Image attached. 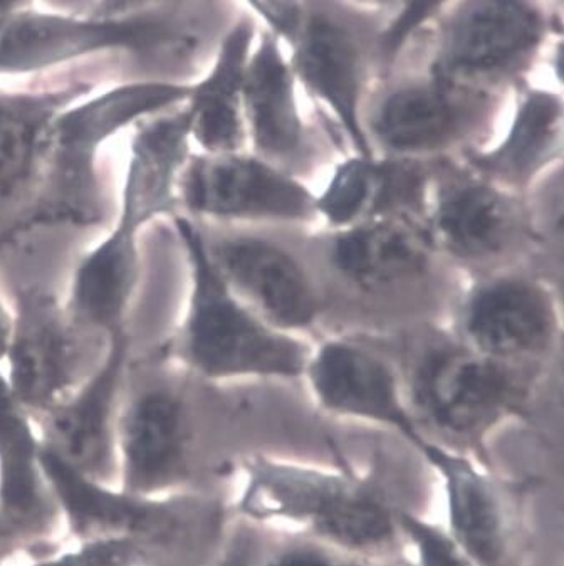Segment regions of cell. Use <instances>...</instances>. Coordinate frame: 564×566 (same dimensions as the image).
I'll return each mask as SVG.
<instances>
[{"label":"cell","instance_id":"6da1fadb","mask_svg":"<svg viewBox=\"0 0 564 566\" xmlns=\"http://www.w3.org/2000/svg\"><path fill=\"white\" fill-rule=\"evenodd\" d=\"M238 513L359 562L404 563L400 507L372 475L271 454L242 464Z\"/></svg>","mask_w":564,"mask_h":566},{"label":"cell","instance_id":"7a4b0ae2","mask_svg":"<svg viewBox=\"0 0 564 566\" xmlns=\"http://www.w3.org/2000/svg\"><path fill=\"white\" fill-rule=\"evenodd\" d=\"M190 144L185 103L136 123L115 228L81 259L66 297L67 310L84 328L108 336L126 328L142 271L139 229L178 213L177 182L192 155Z\"/></svg>","mask_w":564,"mask_h":566},{"label":"cell","instance_id":"3957f363","mask_svg":"<svg viewBox=\"0 0 564 566\" xmlns=\"http://www.w3.org/2000/svg\"><path fill=\"white\" fill-rule=\"evenodd\" d=\"M192 84L122 81L64 108L45 135L38 189L14 232L39 226H100L108 219L100 158L106 142L147 116L187 102Z\"/></svg>","mask_w":564,"mask_h":566},{"label":"cell","instance_id":"277c9868","mask_svg":"<svg viewBox=\"0 0 564 566\" xmlns=\"http://www.w3.org/2000/svg\"><path fill=\"white\" fill-rule=\"evenodd\" d=\"M171 217L190 276L171 348L181 367L207 381L303 378L313 346L255 315L213 266L202 228L184 213Z\"/></svg>","mask_w":564,"mask_h":566},{"label":"cell","instance_id":"5b68a950","mask_svg":"<svg viewBox=\"0 0 564 566\" xmlns=\"http://www.w3.org/2000/svg\"><path fill=\"white\" fill-rule=\"evenodd\" d=\"M533 378V367L492 360L456 339L415 361L405 391L426 441L485 461L492 432L530 417Z\"/></svg>","mask_w":564,"mask_h":566},{"label":"cell","instance_id":"8992f818","mask_svg":"<svg viewBox=\"0 0 564 566\" xmlns=\"http://www.w3.org/2000/svg\"><path fill=\"white\" fill-rule=\"evenodd\" d=\"M502 93L446 83L424 67L372 88L363 128L376 155L434 161L491 144Z\"/></svg>","mask_w":564,"mask_h":566},{"label":"cell","instance_id":"52a82bcc","mask_svg":"<svg viewBox=\"0 0 564 566\" xmlns=\"http://www.w3.org/2000/svg\"><path fill=\"white\" fill-rule=\"evenodd\" d=\"M554 18L543 0H456L437 18L426 70L460 88L504 95L536 63Z\"/></svg>","mask_w":564,"mask_h":566},{"label":"cell","instance_id":"ba28073f","mask_svg":"<svg viewBox=\"0 0 564 566\" xmlns=\"http://www.w3.org/2000/svg\"><path fill=\"white\" fill-rule=\"evenodd\" d=\"M388 18L349 0H304L290 64L297 84L335 119L352 154L375 155L363 128V109L378 66Z\"/></svg>","mask_w":564,"mask_h":566},{"label":"cell","instance_id":"9c48e42d","mask_svg":"<svg viewBox=\"0 0 564 566\" xmlns=\"http://www.w3.org/2000/svg\"><path fill=\"white\" fill-rule=\"evenodd\" d=\"M439 478L443 526L472 566H526L533 488L488 461L426 441L417 449Z\"/></svg>","mask_w":564,"mask_h":566},{"label":"cell","instance_id":"30bf717a","mask_svg":"<svg viewBox=\"0 0 564 566\" xmlns=\"http://www.w3.org/2000/svg\"><path fill=\"white\" fill-rule=\"evenodd\" d=\"M108 342L81 326L53 291L41 284L18 287L6 355L12 396L25 412L42 416L98 368Z\"/></svg>","mask_w":564,"mask_h":566},{"label":"cell","instance_id":"8fae6325","mask_svg":"<svg viewBox=\"0 0 564 566\" xmlns=\"http://www.w3.org/2000/svg\"><path fill=\"white\" fill-rule=\"evenodd\" d=\"M426 229L437 254L485 273L533 242L526 197L509 192L457 158L434 165Z\"/></svg>","mask_w":564,"mask_h":566},{"label":"cell","instance_id":"7c38bea8","mask_svg":"<svg viewBox=\"0 0 564 566\" xmlns=\"http://www.w3.org/2000/svg\"><path fill=\"white\" fill-rule=\"evenodd\" d=\"M178 207L219 224H311L316 192L251 150L192 154L177 182Z\"/></svg>","mask_w":564,"mask_h":566},{"label":"cell","instance_id":"4fadbf2b","mask_svg":"<svg viewBox=\"0 0 564 566\" xmlns=\"http://www.w3.org/2000/svg\"><path fill=\"white\" fill-rule=\"evenodd\" d=\"M113 83L106 60H91L8 88L0 83V234L12 231L38 189L45 135L73 103ZM15 235V234H14Z\"/></svg>","mask_w":564,"mask_h":566},{"label":"cell","instance_id":"5bb4252c","mask_svg":"<svg viewBox=\"0 0 564 566\" xmlns=\"http://www.w3.org/2000/svg\"><path fill=\"white\" fill-rule=\"evenodd\" d=\"M457 342L502 364L536 367L563 333L560 303L550 284L518 271L476 277L457 306Z\"/></svg>","mask_w":564,"mask_h":566},{"label":"cell","instance_id":"9a60e30c","mask_svg":"<svg viewBox=\"0 0 564 566\" xmlns=\"http://www.w3.org/2000/svg\"><path fill=\"white\" fill-rule=\"evenodd\" d=\"M126 375L116 427L126 483L135 491L171 486L188 468L187 381L155 361Z\"/></svg>","mask_w":564,"mask_h":566},{"label":"cell","instance_id":"2e32d148","mask_svg":"<svg viewBox=\"0 0 564 566\" xmlns=\"http://www.w3.org/2000/svg\"><path fill=\"white\" fill-rule=\"evenodd\" d=\"M321 410L398 433L415 449L421 436L400 375L375 350L349 338H326L314 346L303 375Z\"/></svg>","mask_w":564,"mask_h":566},{"label":"cell","instance_id":"e0dca14e","mask_svg":"<svg viewBox=\"0 0 564 566\" xmlns=\"http://www.w3.org/2000/svg\"><path fill=\"white\" fill-rule=\"evenodd\" d=\"M202 234L213 266L255 315L296 336L317 325L323 300L290 249L262 235Z\"/></svg>","mask_w":564,"mask_h":566},{"label":"cell","instance_id":"ac0fdd59","mask_svg":"<svg viewBox=\"0 0 564 566\" xmlns=\"http://www.w3.org/2000/svg\"><path fill=\"white\" fill-rule=\"evenodd\" d=\"M281 44L268 29H259L244 81L248 150L301 177L316 158V144Z\"/></svg>","mask_w":564,"mask_h":566},{"label":"cell","instance_id":"d6986e66","mask_svg":"<svg viewBox=\"0 0 564 566\" xmlns=\"http://www.w3.org/2000/svg\"><path fill=\"white\" fill-rule=\"evenodd\" d=\"M129 346L126 328L115 329L98 368L66 400L41 416L45 448L84 475H105L112 468Z\"/></svg>","mask_w":564,"mask_h":566},{"label":"cell","instance_id":"ffe728a7","mask_svg":"<svg viewBox=\"0 0 564 566\" xmlns=\"http://www.w3.org/2000/svg\"><path fill=\"white\" fill-rule=\"evenodd\" d=\"M436 161L348 155L316 193L317 219L327 231L380 217H408L426 224Z\"/></svg>","mask_w":564,"mask_h":566},{"label":"cell","instance_id":"44dd1931","mask_svg":"<svg viewBox=\"0 0 564 566\" xmlns=\"http://www.w3.org/2000/svg\"><path fill=\"white\" fill-rule=\"evenodd\" d=\"M327 261L353 290L388 293L429 276L437 252L426 224L408 217H380L330 231Z\"/></svg>","mask_w":564,"mask_h":566},{"label":"cell","instance_id":"7402d4cb","mask_svg":"<svg viewBox=\"0 0 564 566\" xmlns=\"http://www.w3.org/2000/svg\"><path fill=\"white\" fill-rule=\"evenodd\" d=\"M521 86L502 137L457 160L489 182L526 197L541 177L563 161L564 106L561 93Z\"/></svg>","mask_w":564,"mask_h":566},{"label":"cell","instance_id":"603a6c76","mask_svg":"<svg viewBox=\"0 0 564 566\" xmlns=\"http://www.w3.org/2000/svg\"><path fill=\"white\" fill-rule=\"evenodd\" d=\"M258 32L251 14H239L206 73L190 86V138L202 154L248 150L244 81Z\"/></svg>","mask_w":564,"mask_h":566},{"label":"cell","instance_id":"cb8c5ba5","mask_svg":"<svg viewBox=\"0 0 564 566\" xmlns=\"http://www.w3.org/2000/svg\"><path fill=\"white\" fill-rule=\"evenodd\" d=\"M39 464L81 533L142 532L157 525V511L129 497L102 490L50 449L39 451Z\"/></svg>","mask_w":564,"mask_h":566},{"label":"cell","instance_id":"d4e9b609","mask_svg":"<svg viewBox=\"0 0 564 566\" xmlns=\"http://www.w3.org/2000/svg\"><path fill=\"white\" fill-rule=\"evenodd\" d=\"M39 451L28 412L0 374V500L18 521L39 520L44 510Z\"/></svg>","mask_w":564,"mask_h":566},{"label":"cell","instance_id":"484cf974","mask_svg":"<svg viewBox=\"0 0 564 566\" xmlns=\"http://www.w3.org/2000/svg\"><path fill=\"white\" fill-rule=\"evenodd\" d=\"M453 2L456 0H405L382 31L378 46L380 74H390L417 35L426 32L430 22H436Z\"/></svg>","mask_w":564,"mask_h":566},{"label":"cell","instance_id":"4316f807","mask_svg":"<svg viewBox=\"0 0 564 566\" xmlns=\"http://www.w3.org/2000/svg\"><path fill=\"white\" fill-rule=\"evenodd\" d=\"M271 34L293 46L304 19V0H244Z\"/></svg>","mask_w":564,"mask_h":566},{"label":"cell","instance_id":"83f0119b","mask_svg":"<svg viewBox=\"0 0 564 566\" xmlns=\"http://www.w3.org/2000/svg\"><path fill=\"white\" fill-rule=\"evenodd\" d=\"M144 553L125 539H106L39 566H144Z\"/></svg>","mask_w":564,"mask_h":566},{"label":"cell","instance_id":"f1b7e54d","mask_svg":"<svg viewBox=\"0 0 564 566\" xmlns=\"http://www.w3.org/2000/svg\"><path fill=\"white\" fill-rule=\"evenodd\" d=\"M352 562L353 558L340 555L333 549L296 539L293 545L284 546L268 558H262L259 566H349Z\"/></svg>","mask_w":564,"mask_h":566},{"label":"cell","instance_id":"f546056e","mask_svg":"<svg viewBox=\"0 0 564 566\" xmlns=\"http://www.w3.org/2000/svg\"><path fill=\"white\" fill-rule=\"evenodd\" d=\"M177 0H96L90 15L96 18H123L174 4Z\"/></svg>","mask_w":564,"mask_h":566},{"label":"cell","instance_id":"4dcf8cb0","mask_svg":"<svg viewBox=\"0 0 564 566\" xmlns=\"http://www.w3.org/2000/svg\"><path fill=\"white\" fill-rule=\"evenodd\" d=\"M259 563H261V556H259L254 536L239 533L230 543L220 566H259Z\"/></svg>","mask_w":564,"mask_h":566},{"label":"cell","instance_id":"1f68e13d","mask_svg":"<svg viewBox=\"0 0 564 566\" xmlns=\"http://www.w3.org/2000/svg\"><path fill=\"white\" fill-rule=\"evenodd\" d=\"M18 239L11 231L0 234V252L4 251L9 245L14 244ZM12 333V312H9L4 300L0 296V361L6 360L8 355L9 343H11Z\"/></svg>","mask_w":564,"mask_h":566},{"label":"cell","instance_id":"d6a6232c","mask_svg":"<svg viewBox=\"0 0 564 566\" xmlns=\"http://www.w3.org/2000/svg\"><path fill=\"white\" fill-rule=\"evenodd\" d=\"M96 0H39V6L64 14L86 15L93 11Z\"/></svg>","mask_w":564,"mask_h":566},{"label":"cell","instance_id":"836d02e7","mask_svg":"<svg viewBox=\"0 0 564 566\" xmlns=\"http://www.w3.org/2000/svg\"><path fill=\"white\" fill-rule=\"evenodd\" d=\"M38 6L39 0H0V35L8 29L15 15L38 8Z\"/></svg>","mask_w":564,"mask_h":566},{"label":"cell","instance_id":"e575fe53","mask_svg":"<svg viewBox=\"0 0 564 566\" xmlns=\"http://www.w3.org/2000/svg\"><path fill=\"white\" fill-rule=\"evenodd\" d=\"M349 2L366 9V11L378 12V14L390 19L404 6L405 0H349Z\"/></svg>","mask_w":564,"mask_h":566},{"label":"cell","instance_id":"d590c367","mask_svg":"<svg viewBox=\"0 0 564 566\" xmlns=\"http://www.w3.org/2000/svg\"><path fill=\"white\" fill-rule=\"evenodd\" d=\"M349 566H388V565H378V563L359 562V559H353L352 565H349Z\"/></svg>","mask_w":564,"mask_h":566}]
</instances>
